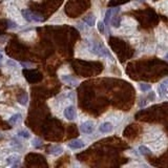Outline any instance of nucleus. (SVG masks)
Masks as SVG:
<instances>
[{"label":"nucleus","mask_w":168,"mask_h":168,"mask_svg":"<svg viewBox=\"0 0 168 168\" xmlns=\"http://www.w3.org/2000/svg\"><path fill=\"white\" fill-rule=\"evenodd\" d=\"M22 16L26 21H29V22H42L43 21V18H41L39 15H37L29 10H23Z\"/></svg>","instance_id":"1"},{"label":"nucleus","mask_w":168,"mask_h":168,"mask_svg":"<svg viewBox=\"0 0 168 168\" xmlns=\"http://www.w3.org/2000/svg\"><path fill=\"white\" fill-rule=\"evenodd\" d=\"M150 146H151V148L155 150V151L159 152L161 151L162 149H164L165 147H166V142L164 141V139L163 138H157L155 139V141H153V142L150 143Z\"/></svg>","instance_id":"2"},{"label":"nucleus","mask_w":168,"mask_h":168,"mask_svg":"<svg viewBox=\"0 0 168 168\" xmlns=\"http://www.w3.org/2000/svg\"><path fill=\"white\" fill-rule=\"evenodd\" d=\"M95 129V126H94V123L91 122V121H86V122L82 123L80 125V130L82 131L83 133H91L94 131Z\"/></svg>","instance_id":"3"},{"label":"nucleus","mask_w":168,"mask_h":168,"mask_svg":"<svg viewBox=\"0 0 168 168\" xmlns=\"http://www.w3.org/2000/svg\"><path fill=\"white\" fill-rule=\"evenodd\" d=\"M64 117L69 121L74 120L76 118V108H75V106L71 105V106L66 107L64 109Z\"/></svg>","instance_id":"4"},{"label":"nucleus","mask_w":168,"mask_h":168,"mask_svg":"<svg viewBox=\"0 0 168 168\" xmlns=\"http://www.w3.org/2000/svg\"><path fill=\"white\" fill-rule=\"evenodd\" d=\"M84 146H85V143H84L82 140L76 139L68 143V147L71 149H81V148H83Z\"/></svg>","instance_id":"5"},{"label":"nucleus","mask_w":168,"mask_h":168,"mask_svg":"<svg viewBox=\"0 0 168 168\" xmlns=\"http://www.w3.org/2000/svg\"><path fill=\"white\" fill-rule=\"evenodd\" d=\"M113 126L110 122H104L99 126V130L102 133H108L110 131H113Z\"/></svg>","instance_id":"6"},{"label":"nucleus","mask_w":168,"mask_h":168,"mask_svg":"<svg viewBox=\"0 0 168 168\" xmlns=\"http://www.w3.org/2000/svg\"><path fill=\"white\" fill-rule=\"evenodd\" d=\"M158 91H159V96L161 98H168V87L165 85L164 82L160 83L158 87Z\"/></svg>","instance_id":"7"},{"label":"nucleus","mask_w":168,"mask_h":168,"mask_svg":"<svg viewBox=\"0 0 168 168\" xmlns=\"http://www.w3.org/2000/svg\"><path fill=\"white\" fill-rule=\"evenodd\" d=\"M21 118H22V116H21L20 113H15V115H13V116L10 118L9 122H10V124H12V125H15V124H17V123L21 120Z\"/></svg>","instance_id":"8"},{"label":"nucleus","mask_w":168,"mask_h":168,"mask_svg":"<svg viewBox=\"0 0 168 168\" xmlns=\"http://www.w3.org/2000/svg\"><path fill=\"white\" fill-rule=\"evenodd\" d=\"M121 21H122V19H121V17H119L118 15H116L113 17V20H111V24H113V27H119L120 25H121Z\"/></svg>","instance_id":"9"},{"label":"nucleus","mask_w":168,"mask_h":168,"mask_svg":"<svg viewBox=\"0 0 168 168\" xmlns=\"http://www.w3.org/2000/svg\"><path fill=\"white\" fill-rule=\"evenodd\" d=\"M62 151H63V148L60 146H54L53 148H51V153L54 155H59L60 153H62Z\"/></svg>","instance_id":"10"},{"label":"nucleus","mask_w":168,"mask_h":168,"mask_svg":"<svg viewBox=\"0 0 168 168\" xmlns=\"http://www.w3.org/2000/svg\"><path fill=\"white\" fill-rule=\"evenodd\" d=\"M84 22L86 23L88 26H94L95 25V17L93 16V15L85 17V18H84Z\"/></svg>","instance_id":"11"},{"label":"nucleus","mask_w":168,"mask_h":168,"mask_svg":"<svg viewBox=\"0 0 168 168\" xmlns=\"http://www.w3.org/2000/svg\"><path fill=\"white\" fill-rule=\"evenodd\" d=\"M139 88L141 89V91L145 93V91H148L151 89V85L147 83H139Z\"/></svg>","instance_id":"12"},{"label":"nucleus","mask_w":168,"mask_h":168,"mask_svg":"<svg viewBox=\"0 0 168 168\" xmlns=\"http://www.w3.org/2000/svg\"><path fill=\"white\" fill-rule=\"evenodd\" d=\"M139 151H140V153H141V155H149V153L151 152V150H150L148 147H146V146L141 145L139 147Z\"/></svg>","instance_id":"13"},{"label":"nucleus","mask_w":168,"mask_h":168,"mask_svg":"<svg viewBox=\"0 0 168 168\" xmlns=\"http://www.w3.org/2000/svg\"><path fill=\"white\" fill-rule=\"evenodd\" d=\"M7 163L9 164H15V163H18L20 160V158L18 157V155H12V157H10V158H7Z\"/></svg>","instance_id":"14"},{"label":"nucleus","mask_w":168,"mask_h":168,"mask_svg":"<svg viewBox=\"0 0 168 168\" xmlns=\"http://www.w3.org/2000/svg\"><path fill=\"white\" fill-rule=\"evenodd\" d=\"M63 80L66 82V83H68L69 85H76V83H77V80H75L74 78L71 77H67V76H64V77L62 78Z\"/></svg>","instance_id":"15"},{"label":"nucleus","mask_w":168,"mask_h":168,"mask_svg":"<svg viewBox=\"0 0 168 168\" xmlns=\"http://www.w3.org/2000/svg\"><path fill=\"white\" fill-rule=\"evenodd\" d=\"M18 135H19L20 137H22V138H24V139H29V137H31V133L27 131V130H20L19 133H18Z\"/></svg>","instance_id":"16"},{"label":"nucleus","mask_w":168,"mask_h":168,"mask_svg":"<svg viewBox=\"0 0 168 168\" xmlns=\"http://www.w3.org/2000/svg\"><path fill=\"white\" fill-rule=\"evenodd\" d=\"M111 15H113V10L109 9V10L106 12V14H105V23H106V24H108V22H109L110 18H111Z\"/></svg>","instance_id":"17"},{"label":"nucleus","mask_w":168,"mask_h":168,"mask_svg":"<svg viewBox=\"0 0 168 168\" xmlns=\"http://www.w3.org/2000/svg\"><path fill=\"white\" fill-rule=\"evenodd\" d=\"M97 26H98L99 32H100L101 34H104V31H105V25H104V22H102V21H99Z\"/></svg>","instance_id":"18"},{"label":"nucleus","mask_w":168,"mask_h":168,"mask_svg":"<svg viewBox=\"0 0 168 168\" xmlns=\"http://www.w3.org/2000/svg\"><path fill=\"white\" fill-rule=\"evenodd\" d=\"M33 145L35 146L36 148H39V147H41L42 146V141L39 139H35L33 141Z\"/></svg>","instance_id":"19"},{"label":"nucleus","mask_w":168,"mask_h":168,"mask_svg":"<svg viewBox=\"0 0 168 168\" xmlns=\"http://www.w3.org/2000/svg\"><path fill=\"white\" fill-rule=\"evenodd\" d=\"M19 103H21L22 105H26V103H27V96L26 95H23V98H19Z\"/></svg>","instance_id":"20"},{"label":"nucleus","mask_w":168,"mask_h":168,"mask_svg":"<svg viewBox=\"0 0 168 168\" xmlns=\"http://www.w3.org/2000/svg\"><path fill=\"white\" fill-rule=\"evenodd\" d=\"M7 65H12V66H13L14 68L17 67V63H16V62H14L13 60H9V61H7Z\"/></svg>","instance_id":"21"},{"label":"nucleus","mask_w":168,"mask_h":168,"mask_svg":"<svg viewBox=\"0 0 168 168\" xmlns=\"http://www.w3.org/2000/svg\"><path fill=\"white\" fill-rule=\"evenodd\" d=\"M2 59H3V56H2L1 54H0V62L2 61Z\"/></svg>","instance_id":"22"},{"label":"nucleus","mask_w":168,"mask_h":168,"mask_svg":"<svg viewBox=\"0 0 168 168\" xmlns=\"http://www.w3.org/2000/svg\"><path fill=\"white\" fill-rule=\"evenodd\" d=\"M165 58H166V60H168V54H166V56H165Z\"/></svg>","instance_id":"23"}]
</instances>
